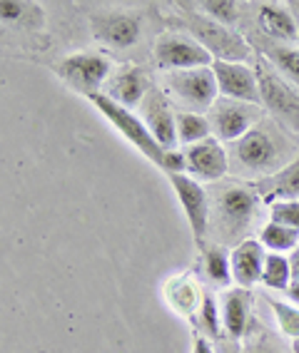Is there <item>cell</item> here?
Masks as SVG:
<instances>
[{
  "label": "cell",
  "instance_id": "obj_1",
  "mask_svg": "<svg viewBox=\"0 0 299 353\" xmlns=\"http://www.w3.org/2000/svg\"><path fill=\"white\" fill-rule=\"evenodd\" d=\"M229 174L255 184L282 172L299 157V134L284 127L272 114H264L244 137L227 145Z\"/></svg>",
  "mask_w": 299,
  "mask_h": 353
},
{
  "label": "cell",
  "instance_id": "obj_2",
  "mask_svg": "<svg viewBox=\"0 0 299 353\" xmlns=\"http://www.w3.org/2000/svg\"><path fill=\"white\" fill-rule=\"evenodd\" d=\"M210 236L220 246H240L242 241L252 239L249 234L257 227L262 229V199L257 190L242 179H222L212 184L210 190Z\"/></svg>",
  "mask_w": 299,
  "mask_h": 353
},
{
  "label": "cell",
  "instance_id": "obj_3",
  "mask_svg": "<svg viewBox=\"0 0 299 353\" xmlns=\"http://www.w3.org/2000/svg\"><path fill=\"white\" fill-rule=\"evenodd\" d=\"M172 8L180 10L172 18V28L192 35L204 50L210 52L215 63H247V60L257 57L249 40L240 30L210 20L192 3H172Z\"/></svg>",
  "mask_w": 299,
  "mask_h": 353
},
{
  "label": "cell",
  "instance_id": "obj_4",
  "mask_svg": "<svg viewBox=\"0 0 299 353\" xmlns=\"http://www.w3.org/2000/svg\"><path fill=\"white\" fill-rule=\"evenodd\" d=\"M93 38L113 52L140 50L147 35V18L137 10H95L90 13Z\"/></svg>",
  "mask_w": 299,
  "mask_h": 353
},
{
  "label": "cell",
  "instance_id": "obj_5",
  "mask_svg": "<svg viewBox=\"0 0 299 353\" xmlns=\"http://www.w3.org/2000/svg\"><path fill=\"white\" fill-rule=\"evenodd\" d=\"M162 90L170 97V102L177 110L187 112H210V108L220 97L215 70L195 68V70H177V72H162Z\"/></svg>",
  "mask_w": 299,
  "mask_h": 353
},
{
  "label": "cell",
  "instance_id": "obj_6",
  "mask_svg": "<svg viewBox=\"0 0 299 353\" xmlns=\"http://www.w3.org/2000/svg\"><path fill=\"white\" fill-rule=\"evenodd\" d=\"M113 70H115V65L108 55H102V52H88V50L65 55L63 60L55 65L57 77H60L73 92L88 97V100L102 95L105 82L110 80Z\"/></svg>",
  "mask_w": 299,
  "mask_h": 353
},
{
  "label": "cell",
  "instance_id": "obj_7",
  "mask_svg": "<svg viewBox=\"0 0 299 353\" xmlns=\"http://www.w3.org/2000/svg\"><path fill=\"white\" fill-rule=\"evenodd\" d=\"M93 105H95L97 112L110 122V125L120 132V137L125 142L135 147V150L140 152L142 157L150 159L153 164H157L160 170H162V164H165V157H167V150L160 147V142L155 139V134L150 132V127L145 125L140 114H135L133 110H125L120 105H115L113 100H108L105 95H97L93 97Z\"/></svg>",
  "mask_w": 299,
  "mask_h": 353
},
{
  "label": "cell",
  "instance_id": "obj_8",
  "mask_svg": "<svg viewBox=\"0 0 299 353\" xmlns=\"http://www.w3.org/2000/svg\"><path fill=\"white\" fill-rule=\"evenodd\" d=\"M255 70L260 77L262 108L294 134H299V88L287 82L262 55L255 57Z\"/></svg>",
  "mask_w": 299,
  "mask_h": 353
},
{
  "label": "cell",
  "instance_id": "obj_9",
  "mask_svg": "<svg viewBox=\"0 0 299 353\" xmlns=\"http://www.w3.org/2000/svg\"><path fill=\"white\" fill-rule=\"evenodd\" d=\"M153 63L162 72H177V70L210 68L215 60L192 35L167 28L153 43Z\"/></svg>",
  "mask_w": 299,
  "mask_h": 353
},
{
  "label": "cell",
  "instance_id": "obj_10",
  "mask_svg": "<svg viewBox=\"0 0 299 353\" xmlns=\"http://www.w3.org/2000/svg\"><path fill=\"white\" fill-rule=\"evenodd\" d=\"M264 114H267V110L262 105L229 100V97L220 95L207 112V120H210L212 127V137L220 139L222 145H232L240 137H244Z\"/></svg>",
  "mask_w": 299,
  "mask_h": 353
},
{
  "label": "cell",
  "instance_id": "obj_11",
  "mask_svg": "<svg viewBox=\"0 0 299 353\" xmlns=\"http://www.w3.org/2000/svg\"><path fill=\"white\" fill-rule=\"evenodd\" d=\"M172 190L177 194V202L185 212V219L190 224L192 239L202 249L210 236V192L204 190L197 179H192L190 174H167Z\"/></svg>",
  "mask_w": 299,
  "mask_h": 353
},
{
  "label": "cell",
  "instance_id": "obj_12",
  "mask_svg": "<svg viewBox=\"0 0 299 353\" xmlns=\"http://www.w3.org/2000/svg\"><path fill=\"white\" fill-rule=\"evenodd\" d=\"M153 85L155 82L150 80V75H147L140 65L125 63L113 70L110 80L105 82L102 95L108 97V100H113L115 105L135 112V110L142 108V102H145L147 92L153 90Z\"/></svg>",
  "mask_w": 299,
  "mask_h": 353
},
{
  "label": "cell",
  "instance_id": "obj_13",
  "mask_svg": "<svg viewBox=\"0 0 299 353\" xmlns=\"http://www.w3.org/2000/svg\"><path fill=\"white\" fill-rule=\"evenodd\" d=\"M182 154H185L187 174L192 179H197L200 184L202 182L217 184L222 182V179H227L229 154H227V147L220 139L210 137L204 139V142H197V145L185 147Z\"/></svg>",
  "mask_w": 299,
  "mask_h": 353
},
{
  "label": "cell",
  "instance_id": "obj_14",
  "mask_svg": "<svg viewBox=\"0 0 299 353\" xmlns=\"http://www.w3.org/2000/svg\"><path fill=\"white\" fill-rule=\"evenodd\" d=\"M140 117L145 120V125L150 127V132L155 134V139L160 142V147L167 152L180 150V139H177V122H175V114L177 108L170 102V97L165 95V90L153 85V90L147 92L145 102L140 108Z\"/></svg>",
  "mask_w": 299,
  "mask_h": 353
},
{
  "label": "cell",
  "instance_id": "obj_15",
  "mask_svg": "<svg viewBox=\"0 0 299 353\" xmlns=\"http://www.w3.org/2000/svg\"><path fill=\"white\" fill-rule=\"evenodd\" d=\"M217 77V88L220 95L229 97V100L240 102H252V105H262V92H260V77L257 70L247 63H212Z\"/></svg>",
  "mask_w": 299,
  "mask_h": 353
},
{
  "label": "cell",
  "instance_id": "obj_16",
  "mask_svg": "<svg viewBox=\"0 0 299 353\" xmlns=\"http://www.w3.org/2000/svg\"><path fill=\"white\" fill-rule=\"evenodd\" d=\"M255 32L277 43H299V26L287 3H255Z\"/></svg>",
  "mask_w": 299,
  "mask_h": 353
},
{
  "label": "cell",
  "instance_id": "obj_17",
  "mask_svg": "<svg viewBox=\"0 0 299 353\" xmlns=\"http://www.w3.org/2000/svg\"><path fill=\"white\" fill-rule=\"evenodd\" d=\"M252 289L232 286L220 294V319L224 336L235 341L247 339L252 331Z\"/></svg>",
  "mask_w": 299,
  "mask_h": 353
},
{
  "label": "cell",
  "instance_id": "obj_18",
  "mask_svg": "<svg viewBox=\"0 0 299 353\" xmlns=\"http://www.w3.org/2000/svg\"><path fill=\"white\" fill-rule=\"evenodd\" d=\"M202 286H200L197 276L192 272H180L175 276H170L162 286V296H165V303L172 311L187 321H197L200 309H202L204 301Z\"/></svg>",
  "mask_w": 299,
  "mask_h": 353
},
{
  "label": "cell",
  "instance_id": "obj_19",
  "mask_svg": "<svg viewBox=\"0 0 299 353\" xmlns=\"http://www.w3.org/2000/svg\"><path fill=\"white\" fill-rule=\"evenodd\" d=\"M0 20H3V30L13 32L18 38H40L48 26L43 8L28 0H3Z\"/></svg>",
  "mask_w": 299,
  "mask_h": 353
},
{
  "label": "cell",
  "instance_id": "obj_20",
  "mask_svg": "<svg viewBox=\"0 0 299 353\" xmlns=\"http://www.w3.org/2000/svg\"><path fill=\"white\" fill-rule=\"evenodd\" d=\"M247 40L257 55L264 57L287 82H292L294 88H299V45L277 43V40L264 38L260 32H249Z\"/></svg>",
  "mask_w": 299,
  "mask_h": 353
},
{
  "label": "cell",
  "instance_id": "obj_21",
  "mask_svg": "<svg viewBox=\"0 0 299 353\" xmlns=\"http://www.w3.org/2000/svg\"><path fill=\"white\" fill-rule=\"evenodd\" d=\"M229 259H232V279L237 286L252 289V286L262 284V274H264V264H267V249L260 244V239L242 241L229 252Z\"/></svg>",
  "mask_w": 299,
  "mask_h": 353
},
{
  "label": "cell",
  "instance_id": "obj_22",
  "mask_svg": "<svg viewBox=\"0 0 299 353\" xmlns=\"http://www.w3.org/2000/svg\"><path fill=\"white\" fill-rule=\"evenodd\" d=\"M257 194L264 199V204L272 202H289V199H299V157L289 162L282 172L260 179L252 184Z\"/></svg>",
  "mask_w": 299,
  "mask_h": 353
},
{
  "label": "cell",
  "instance_id": "obj_23",
  "mask_svg": "<svg viewBox=\"0 0 299 353\" xmlns=\"http://www.w3.org/2000/svg\"><path fill=\"white\" fill-rule=\"evenodd\" d=\"M200 269H202V276L207 279L210 286H215L220 291L232 289L229 281H235V279H232V259L227 254V246L207 241L200 249Z\"/></svg>",
  "mask_w": 299,
  "mask_h": 353
},
{
  "label": "cell",
  "instance_id": "obj_24",
  "mask_svg": "<svg viewBox=\"0 0 299 353\" xmlns=\"http://www.w3.org/2000/svg\"><path fill=\"white\" fill-rule=\"evenodd\" d=\"M175 122H177V139H180V147H182V150L212 137V127H210V120H207V114L177 110Z\"/></svg>",
  "mask_w": 299,
  "mask_h": 353
},
{
  "label": "cell",
  "instance_id": "obj_25",
  "mask_svg": "<svg viewBox=\"0 0 299 353\" xmlns=\"http://www.w3.org/2000/svg\"><path fill=\"white\" fill-rule=\"evenodd\" d=\"M260 244L269 254H292L294 249H299V232L267 219L260 229Z\"/></svg>",
  "mask_w": 299,
  "mask_h": 353
},
{
  "label": "cell",
  "instance_id": "obj_26",
  "mask_svg": "<svg viewBox=\"0 0 299 353\" xmlns=\"http://www.w3.org/2000/svg\"><path fill=\"white\" fill-rule=\"evenodd\" d=\"M192 6L197 8L202 15H207L210 20H215L220 26L235 28V30L244 15L242 13L244 3H237V0H202V3H192Z\"/></svg>",
  "mask_w": 299,
  "mask_h": 353
},
{
  "label": "cell",
  "instance_id": "obj_27",
  "mask_svg": "<svg viewBox=\"0 0 299 353\" xmlns=\"http://www.w3.org/2000/svg\"><path fill=\"white\" fill-rule=\"evenodd\" d=\"M262 286L269 291H282L292 286V269H289V256L284 254H267V264H264V274H262Z\"/></svg>",
  "mask_w": 299,
  "mask_h": 353
},
{
  "label": "cell",
  "instance_id": "obj_28",
  "mask_svg": "<svg viewBox=\"0 0 299 353\" xmlns=\"http://www.w3.org/2000/svg\"><path fill=\"white\" fill-rule=\"evenodd\" d=\"M197 331L204 334L207 339L217 341L222 339L224 331H222V319H220V299H215L207 291L204 294V301H202V309H200V316H197Z\"/></svg>",
  "mask_w": 299,
  "mask_h": 353
},
{
  "label": "cell",
  "instance_id": "obj_29",
  "mask_svg": "<svg viewBox=\"0 0 299 353\" xmlns=\"http://www.w3.org/2000/svg\"><path fill=\"white\" fill-rule=\"evenodd\" d=\"M269 309L274 311L277 326H280L282 336L292 341H299V309L292 301H280V299H267Z\"/></svg>",
  "mask_w": 299,
  "mask_h": 353
},
{
  "label": "cell",
  "instance_id": "obj_30",
  "mask_svg": "<svg viewBox=\"0 0 299 353\" xmlns=\"http://www.w3.org/2000/svg\"><path fill=\"white\" fill-rule=\"evenodd\" d=\"M247 346H244V353H287L284 343H282L277 336L267 334L264 328H252L247 334Z\"/></svg>",
  "mask_w": 299,
  "mask_h": 353
},
{
  "label": "cell",
  "instance_id": "obj_31",
  "mask_svg": "<svg viewBox=\"0 0 299 353\" xmlns=\"http://www.w3.org/2000/svg\"><path fill=\"white\" fill-rule=\"evenodd\" d=\"M269 219L277 221V224H284V227L299 232V199H289V202H272L267 204Z\"/></svg>",
  "mask_w": 299,
  "mask_h": 353
},
{
  "label": "cell",
  "instance_id": "obj_32",
  "mask_svg": "<svg viewBox=\"0 0 299 353\" xmlns=\"http://www.w3.org/2000/svg\"><path fill=\"white\" fill-rule=\"evenodd\" d=\"M192 353H217L215 341L207 339L204 334L195 331V341H192Z\"/></svg>",
  "mask_w": 299,
  "mask_h": 353
},
{
  "label": "cell",
  "instance_id": "obj_33",
  "mask_svg": "<svg viewBox=\"0 0 299 353\" xmlns=\"http://www.w3.org/2000/svg\"><path fill=\"white\" fill-rule=\"evenodd\" d=\"M215 346H217V353H244L242 343H240V341H235V339H229V336L217 339Z\"/></svg>",
  "mask_w": 299,
  "mask_h": 353
},
{
  "label": "cell",
  "instance_id": "obj_34",
  "mask_svg": "<svg viewBox=\"0 0 299 353\" xmlns=\"http://www.w3.org/2000/svg\"><path fill=\"white\" fill-rule=\"evenodd\" d=\"M289 269H292V281H299V249L289 254Z\"/></svg>",
  "mask_w": 299,
  "mask_h": 353
},
{
  "label": "cell",
  "instance_id": "obj_35",
  "mask_svg": "<svg viewBox=\"0 0 299 353\" xmlns=\"http://www.w3.org/2000/svg\"><path fill=\"white\" fill-rule=\"evenodd\" d=\"M287 299H289V301L299 309V281H292V286L287 289Z\"/></svg>",
  "mask_w": 299,
  "mask_h": 353
},
{
  "label": "cell",
  "instance_id": "obj_36",
  "mask_svg": "<svg viewBox=\"0 0 299 353\" xmlns=\"http://www.w3.org/2000/svg\"><path fill=\"white\" fill-rule=\"evenodd\" d=\"M289 6V10L294 13V18H297V26H299V0H292V3H287Z\"/></svg>",
  "mask_w": 299,
  "mask_h": 353
},
{
  "label": "cell",
  "instance_id": "obj_37",
  "mask_svg": "<svg viewBox=\"0 0 299 353\" xmlns=\"http://www.w3.org/2000/svg\"><path fill=\"white\" fill-rule=\"evenodd\" d=\"M294 353H299V341H294Z\"/></svg>",
  "mask_w": 299,
  "mask_h": 353
}]
</instances>
